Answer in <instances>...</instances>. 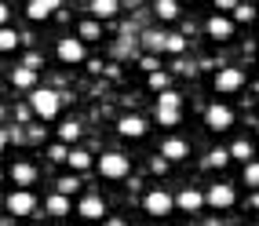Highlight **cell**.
Returning a JSON list of instances; mask_svg holds the SVG:
<instances>
[{
    "instance_id": "1",
    "label": "cell",
    "mask_w": 259,
    "mask_h": 226,
    "mask_svg": "<svg viewBox=\"0 0 259 226\" xmlns=\"http://www.w3.org/2000/svg\"><path fill=\"white\" fill-rule=\"evenodd\" d=\"M29 106L37 117L51 120V117H59V106H62V95L59 92H51V88H33L29 92Z\"/></svg>"
},
{
    "instance_id": "2",
    "label": "cell",
    "mask_w": 259,
    "mask_h": 226,
    "mask_svg": "<svg viewBox=\"0 0 259 226\" xmlns=\"http://www.w3.org/2000/svg\"><path fill=\"white\" fill-rule=\"evenodd\" d=\"M99 171H102V179H128V171H132V161H128V153H117V150H110V153H102L99 157Z\"/></svg>"
},
{
    "instance_id": "3",
    "label": "cell",
    "mask_w": 259,
    "mask_h": 226,
    "mask_svg": "<svg viewBox=\"0 0 259 226\" xmlns=\"http://www.w3.org/2000/svg\"><path fill=\"white\" fill-rule=\"evenodd\" d=\"M241 88H245V69H241V66H223L215 73V92L219 95H234Z\"/></svg>"
},
{
    "instance_id": "4",
    "label": "cell",
    "mask_w": 259,
    "mask_h": 226,
    "mask_svg": "<svg viewBox=\"0 0 259 226\" xmlns=\"http://www.w3.org/2000/svg\"><path fill=\"white\" fill-rule=\"evenodd\" d=\"M4 208H8L11 215H19V219H26V215H33V212H37V197H33V194H29L26 186H19V190H15V194H8Z\"/></svg>"
},
{
    "instance_id": "5",
    "label": "cell",
    "mask_w": 259,
    "mask_h": 226,
    "mask_svg": "<svg viewBox=\"0 0 259 226\" xmlns=\"http://www.w3.org/2000/svg\"><path fill=\"white\" fill-rule=\"evenodd\" d=\"M143 208H146V215L164 219V215H171V208H176V197L164 194V190H150V194L143 197Z\"/></svg>"
},
{
    "instance_id": "6",
    "label": "cell",
    "mask_w": 259,
    "mask_h": 226,
    "mask_svg": "<svg viewBox=\"0 0 259 226\" xmlns=\"http://www.w3.org/2000/svg\"><path fill=\"white\" fill-rule=\"evenodd\" d=\"M204 197H208V204L215 208V212H227V208H234V201H237V194H234L230 183H212Z\"/></svg>"
},
{
    "instance_id": "7",
    "label": "cell",
    "mask_w": 259,
    "mask_h": 226,
    "mask_svg": "<svg viewBox=\"0 0 259 226\" xmlns=\"http://www.w3.org/2000/svg\"><path fill=\"white\" fill-rule=\"evenodd\" d=\"M80 40H84V37H62V40H59V48H55L59 62H66V66L84 62V44H80Z\"/></svg>"
},
{
    "instance_id": "8",
    "label": "cell",
    "mask_w": 259,
    "mask_h": 226,
    "mask_svg": "<svg viewBox=\"0 0 259 226\" xmlns=\"http://www.w3.org/2000/svg\"><path fill=\"white\" fill-rule=\"evenodd\" d=\"M204 124H208L212 131H227L234 124V110L223 106V102H212V106L204 110Z\"/></svg>"
},
{
    "instance_id": "9",
    "label": "cell",
    "mask_w": 259,
    "mask_h": 226,
    "mask_svg": "<svg viewBox=\"0 0 259 226\" xmlns=\"http://www.w3.org/2000/svg\"><path fill=\"white\" fill-rule=\"evenodd\" d=\"M62 8V0H29L26 4V19L29 22H44L48 15H55Z\"/></svg>"
},
{
    "instance_id": "10",
    "label": "cell",
    "mask_w": 259,
    "mask_h": 226,
    "mask_svg": "<svg viewBox=\"0 0 259 226\" xmlns=\"http://www.w3.org/2000/svg\"><path fill=\"white\" fill-rule=\"evenodd\" d=\"M201 204H208V197L197 194V190H179V194H176V208H179V212L194 215V212H201Z\"/></svg>"
},
{
    "instance_id": "11",
    "label": "cell",
    "mask_w": 259,
    "mask_h": 226,
    "mask_svg": "<svg viewBox=\"0 0 259 226\" xmlns=\"http://www.w3.org/2000/svg\"><path fill=\"white\" fill-rule=\"evenodd\" d=\"M117 131L124 135V139H143L146 135V120L135 117V113H124V117L117 120Z\"/></svg>"
},
{
    "instance_id": "12",
    "label": "cell",
    "mask_w": 259,
    "mask_h": 226,
    "mask_svg": "<svg viewBox=\"0 0 259 226\" xmlns=\"http://www.w3.org/2000/svg\"><path fill=\"white\" fill-rule=\"evenodd\" d=\"M8 175H11V183L15 186H33V183H37V164H29V161H19V164H11V171H8Z\"/></svg>"
},
{
    "instance_id": "13",
    "label": "cell",
    "mask_w": 259,
    "mask_h": 226,
    "mask_svg": "<svg viewBox=\"0 0 259 226\" xmlns=\"http://www.w3.org/2000/svg\"><path fill=\"white\" fill-rule=\"evenodd\" d=\"M204 29H208V37H212V40H230V37H234V19H223V15H212Z\"/></svg>"
},
{
    "instance_id": "14",
    "label": "cell",
    "mask_w": 259,
    "mask_h": 226,
    "mask_svg": "<svg viewBox=\"0 0 259 226\" xmlns=\"http://www.w3.org/2000/svg\"><path fill=\"white\" fill-rule=\"evenodd\" d=\"M77 215H84V219H102V215H106V204H102V197L88 194V197H80Z\"/></svg>"
},
{
    "instance_id": "15",
    "label": "cell",
    "mask_w": 259,
    "mask_h": 226,
    "mask_svg": "<svg viewBox=\"0 0 259 226\" xmlns=\"http://www.w3.org/2000/svg\"><path fill=\"white\" fill-rule=\"evenodd\" d=\"M161 153H164L168 161H186L190 157V143H186V139H164Z\"/></svg>"
},
{
    "instance_id": "16",
    "label": "cell",
    "mask_w": 259,
    "mask_h": 226,
    "mask_svg": "<svg viewBox=\"0 0 259 226\" xmlns=\"http://www.w3.org/2000/svg\"><path fill=\"white\" fill-rule=\"evenodd\" d=\"M44 208H48V215H66V212H73L70 194H51V197L44 201Z\"/></svg>"
},
{
    "instance_id": "17",
    "label": "cell",
    "mask_w": 259,
    "mask_h": 226,
    "mask_svg": "<svg viewBox=\"0 0 259 226\" xmlns=\"http://www.w3.org/2000/svg\"><path fill=\"white\" fill-rule=\"evenodd\" d=\"M143 48L153 51V55H157V51H168V33H153V29H146V33H143Z\"/></svg>"
},
{
    "instance_id": "18",
    "label": "cell",
    "mask_w": 259,
    "mask_h": 226,
    "mask_svg": "<svg viewBox=\"0 0 259 226\" xmlns=\"http://www.w3.org/2000/svg\"><path fill=\"white\" fill-rule=\"evenodd\" d=\"M117 8H120L117 0H92V8H88V11H92V19H113Z\"/></svg>"
},
{
    "instance_id": "19",
    "label": "cell",
    "mask_w": 259,
    "mask_h": 226,
    "mask_svg": "<svg viewBox=\"0 0 259 226\" xmlns=\"http://www.w3.org/2000/svg\"><path fill=\"white\" fill-rule=\"evenodd\" d=\"M179 4H183V0H153V11H157V19L171 22L179 15Z\"/></svg>"
},
{
    "instance_id": "20",
    "label": "cell",
    "mask_w": 259,
    "mask_h": 226,
    "mask_svg": "<svg viewBox=\"0 0 259 226\" xmlns=\"http://www.w3.org/2000/svg\"><path fill=\"white\" fill-rule=\"evenodd\" d=\"M11 84H15V88H33V84H37V69L19 66V69L11 73Z\"/></svg>"
},
{
    "instance_id": "21",
    "label": "cell",
    "mask_w": 259,
    "mask_h": 226,
    "mask_svg": "<svg viewBox=\"0 0 259 226\" xmlns=\"http://www.w3.org/2000/svg\"><path fill=\"white\" fill-rule=\"evenodd\" d=\"M183 120V110H171V106H157V124H164V128H176Z\"/></svg>"
},
{
    "instance_id": "22",
    "label": "cell",
    "mask_w": 259,
    "mask_h": 226,
    "mask_svg": "<svg viewBox=\"0 0 259 226\" xmlns=\"http://www.w3.org/2000/svg\"><path fill=\"white\" fill-rule=\"evenodd\" d=\"M77 33H80L84 40H99V37H102V26H99V19H84Z\"/></svg>"
},
{
    "instance_id": "23",
    "label": "cell",
    "mask_w": 259,
    "mask_h": 226,
    "mask_svg": "<svg viewBox=\"0 0 259 226\" xmlns=\"http://www.w3.org/2000/svg\"><path fill=\"white\" fill-rule=\"evenodd\" d=\"M230 157H234V161H245V164H248V161H252V143H245V139H237V143L230 146Z\"/></svg>"
},
{
    "instance_id": "24",
    "label": "cell",
    "mask_w": 259,
    "mask_h": 226,
    "mask_svg": "<svg viewBox=\"0 0 259 226\" xmlns=\"http://www.w3.org/2000/svg\"><path fill=\"white\" fill-rule=\"evenodd\" d=\"M59 139H62V143H77V139H80V124H77V120L59 124Z\"/></svg>"
},
{
    "instance_id": "25",
    "label": "cell",
    "mask_w": 259,
    "mask_h": 226,
    "mask_svg": "<svg viewBox=\"0 0 259 226\" xmlns=\"http://www.w3.org/2000/svg\"><path fill=\"white\" fill-rule=\"evenodd\" d=\"M157 106H171V110H183V95H179V92H171V88H164V92L157 95Z\"/></svg>"
},
{
    "instance_id": "26",
    "label": "cell",
    "mask_w": 259,
    "mask_h": 226,
    "mask_svg": "<svg viewBox=\"0 0 259 226\" xmlns=\"http://www.w3.org/2000/svg\"><path fill=\"white\" fill-rule=\"evenodd\" d=\"M66 164H70L73 171H84V168H92V157L84 150H70V161H66Z\"/></svg>"
},
{
    "instance_id": "27",
    "label": "cell",
    "mask_w": 259,
    "mask_h": 226,
    "mask_svg": "<svg viewBox=\"0 0 259 226\" xmlns=\"http://www.w3.org/2000/svg\"><path fill=\"white\" fill-rule=\"evenodd\" d=\"M15 48H19V33L4 26V29H0V51L8 55V51H15Z\"/></svg>"
},
{
    "instance_id": "28",
    "label": "cell",
    "mask_w": 259,
    "mask_h": 226,
    "mask_svg": "<svg viewBox=\"0 0 259 226\" xmlns=\"http://www.w3.org/2000/svg\"><path fill=\"white\" fill-rule=\"evenodd\" d=\"M241 183L252 186V190H259V161H248V164H245V175H241Z\"/></svg>"
},
{
    "instance_id": "29",
    "label": "cell",
    "mask_w": 259,
    "mask_h": 226,
    "mask_svg": "<svg viewBox=\"0 0 259 226\" xmlns=\"http://www.w3.org/2000/svg\"><path fill=\"white\" fill-rule=\"evenodd\" d=\"M230 19H234V22H252V19H255V8H252V4H237V8L230 11Z\"/></svg>"
},
{
    "instance_id": "30",
    "label": "cell",
    "mask_w": 259,
    "mask_h": 226,
    "mask_svg": "<svg viewBox=\"0 0 259 226\" xmlns=\"http://www.w3.org/2000/svg\"><path fill=\"white\" fill-rule=\"evenodd\" d=\"M227 161H234V157H230V150H212V153H208V161H204V164H208V168H223Z\"/></svg>"
},
{
    "instance_id": "31",
    "label": "cell",
    "mask_w": 259,
    "mask_h": 226,
    "mask_svg": "<svg viewBox=\"0 0 259 226\" xmlns=\"http://www.w3.org/2000/svg\"><path fill=\"white\" fill-rule=\"evenodd\" d=\"M77 190H80V179H77V175H62V179H59V194H70V197H73Z\"/></svg>"
},
{
    "instance_id": "32",
    "label": "cell",
    "mask_w": 259,
    "mask_h": 226,
    "mask_svg": "<svg viewBox=\"0 0 259 226\" xmlns=\"http://www.w3.org/2000/svg\"><path fill=\"white\" fill-rule=\"evenodd\" d=\"M150 88H153V92H164V88H168V77L161 73V69H153V73H150Z\"/></svg>"
},
{
    "instance_id": "33",
    "label": "cell",
    "mask_w": 259,
    "mask_h": 226,
    "mask_svg": "<svg viewBox=\"0 0 259 226\" xmlns=\"http://www.w3.org/2000/svg\"><path fill=\"white\" fill-rule=\"evenodd\" d=\"M168 51H171V55H183V51H186V37H168Z\"/></svg>"
},
{
    "instance_id": "34",
    "label": "cell",
    "mask_w": 259,
    "mask_h": 226,
    "mask_svg": "<svg viewBox=\"0 0 259 226\" xmlns=\"http://www.w3.org/2000/svg\"><path fill=\"white\" fill-rule=\"evenodd\" d=\"M48 153H51V161H70V150H66L62 143H59V146H51Z\"/></svg>"
},
{
    "instance_id": "35",
    "label": "cell",
    "mask_w": 259,
    "mask_h": 226,
    "mask_svg": "<svg viewBox=\"0 0 259 226\" xmlns=\"http://www.w3.org/2000/svg\"><path fill=\"white\" fill-rule=\"evenodd\" d=\"M139 66L146 69V73H153V69H157L161 62H157V55H143V59H139Z\"/></svg>"
},
{
    "instance_id": "36",
    "label": "cell",
    "mask_w": 259,
    "mask_h": 226,
    "mask_svg": "<svg viewBox=\"0 0 259 226\" xmlns=\"http://www.w3.org/2000/svg\"><path fill=\"white\" fill-rule=\"evenodd\" d=\"M212 4H215V8H223V11H234L241 0H212Z\"/></svg>"
},
{
    "instance_id": "37",
    "label": "cell",
    "mask_w": 259,
    "mask_h": 226,
    "mask_svg": "<svg viewBox=\"0 0 259 226\" xmlns=\"http://www.w3.org/2000/svg\"><path fill=\"white\" fill-rule=\"evenodd\" d=\"M22 66H29V69H40V66H44V59H40V55H26V62H22Z\"/></svg>"
},
{
    "instance_id": "38",
    "label": "cell",
    "mask_w": 259,
    "mask_h": 226,
    "mask_svg": "<svg viewBox=\"0 0 259 226\" xmlns=\"http://www.w3.org/2000/svg\"><path fill=\"white\" fill-rule=\"evenodd\" d=\"M106 226H128V222H124V219H110Z\"/></svg>"
},
{
    "instance_id": "39",
    "label": "cell",
    "mask_w": 259,
    "mask_h": 226,
    "mask_svg": "<svg viewBox=\"0 0 259 226\" xmlns=\"http://www.w3.org/2000/svg\"><path fill=\"white\" fill-rule=\"evenodd\" d=\"M183 4H190V0H183Z\"/></svg>"
}]
</instances>
